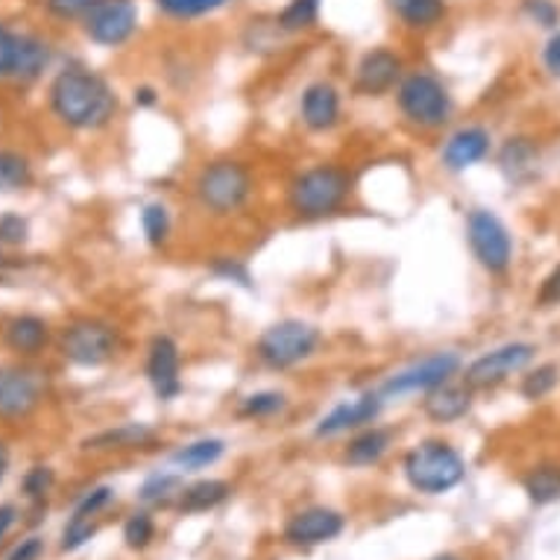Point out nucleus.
<instances>
[{"instance_id":"f257e3e1","label":"nucleus","mask_w":560,"mask_h":560,"mask_svg":"<svg viewBox=\"0 0 560 560\" xmlns=\"http://www.w3.org/2000/svg\"><path fill=\"white\" fill-rule=\"evenodd\" d=\"M47 106L65 129L101 132L118 118L120 101L106 77L85 65H68L47 89Z\"/></svg>"},{"instance_id":"f03ea898","label":"nucleus","mask_w":560,"mask_h":560,"mask_svg":"<svg viewBox=\"0 0 560 560\" xmlns=\"http://www.w3.org/2000/svg\"><path fill=\"white\" fill-rule=\"evenodd\" d=\"M258 174L247 159L214 156L206 159L191 176L194 209L209 221L230 223L249 212L256 202Z\"/></svg>"},{"instance_id":"7ed1b4c3","label":"nucleus","mask_w":560,"mask_h":560,"mask_svg":"<svg viewBox=\"0 0 560 560\" xmlns=\"http://www.w3.org/2000/svg\"><path fill=\"white\" fill-rule=\"evenodd\" d=\"M355 194V176L340 162L296 167L282 188L285 214L296 223H323L343 214Z\"/></svg>"},{"instance_id":"20e7f679","label":"nucleus","mask_w":560,"mask_h":560,"mask_svg":"<svg viewBox=\"0 0 560 560\" xmlns=\"http://www.w3.org/2000/svg\"><path fill=\"white\" fill-rule=\"evenodd\" d=\"M394 106L399 124L413 136H438L452 127L458 112L450 83L432 68H408L394 92Z\"/></svg>"},{"instance_id":"39448f33","label":"nucleus","mask_w":560,"mask_h":560,"mask_svg":"<svg viewBox=\"0 0 560 560\" xmlns=\"http://www.w3.org/2000/svg\"><path fill=\"white\" fill-rule=\"evenodd\" d=\"M326 347V335L317 323L305 317H282L261 329L253 343V359L267 373H294L308 368Z\"/></svg>"},{"instance_id":"423d86ee","label":"nucleus","mask_w":560,"mask_h":560,"mask_svg":"<svg viewBox=\"0 0 560 560\" xmlns=\"http://www.w3.org/2000/svg\"><path fill=\"white\" fill-rule=\"evenodd\" d=\"M402 478L420 497H443L467 478V458L450 441L425 438L405 450Z\"/></svg>"},{"instance_id":"0eeeda50","label":"nucleus","mask_w":560,"mask_h":560,"mask_svg":"<svg viewBox=\"0 0 560 560\" xmlns=\"http://www.w3.org/2000/svg\"><path fill=\"white\" fill-rule=\"evenodd\" d=\"M464 238L472 261L485 270L490 279H505L514 270L516 241L499 212L487 206H472L464 214Z\"/></svg>"},{"instance_id":"6e6552de","label":"nucleus","mask_w":560,"mask_h":560,"mask_svg":"<svg viewBox=\"0 0 560 560\" xmlns=\"http://www.w3.org/2000/svg\"><path fill=\"white\" fill-rule=\"evenodd\" d=\"M460 370H464V355L458 349H434L423 359H413L405 368L387 373L376 387L385 402H405L458 378Z\"/></svg>"},{"instance_id":"1a4fd4ad","label":"nucleus","mask_w":560,"mask_h":560,"mask_svg":"<svg viewBox=\"0 0 560 560\" xmlns=\"http://www.w3.org/2000/svg\"><path fill=\"white\" fill-rule=\"evenodd\" d=\"M537 343L532 340H505L499 347L478 352L472 361H464L460 378L467 382L476 394H490L499 387L511 385L525 370L537 361Z\"/></svg>"},{"instance_id":"9d476101","label":"nucleus","mask_w":560,"mask_h":560,"mask_svg":"<svg viewBox=\"0 0 560 560\" xmlns=\"http://www.w3.org/2000/svg\"><path fill=\"white\" fill-rule=\"evenodd\" d=\"M120 329L115 323L101 317H77L59 335V352L68 364L85 370L106 368L109 361L118 359L120 352Z\"/></svg>"},{"instance_id":"9b49d317","label":"nucleus","mask_w":560,"mask_h":560,"mask_svg":"<svg viewBox=\"0 0 560 560\" xmlns=\"http://www.w3.org/2000/svg\"><path fill=\"white\" fill-rule=\"evenodd\" d=\"M408 74L405 56L390 45L368 47L352 65V94L361 101H385L394 97V92Z\"/></svg>"},{"instance_id":"f8f14e48","label":"nucleus","mask_w":560,"mask_h":560,"mask_svg":"<svg viewBox=\"0 0 560 560\" xmlns=\"http://www.w3.org/2000/svg\"><path fill=\"white\" fill-rule=\"evenodd\" d=\"M47 373L30 364H0V420L21 423L42 408Z\"/></svg>"},{"instance_id":"ddd939ff","label":"nucleus","mask_w":560,"mask_h":560,"mask_svg":"<svg viewBox=\"0 0 560 560\" xmlns=\"http://www.w3.org/2000/svg\"><path fill=\"white\" fill-rule=\"evenodd\" d=\"M183 343L171 331H156L144 347V378L159 402H176L185 394Z\"/></svg>"},{"instance_id":"4468645a","label":"nucleus","mask_w":560,"mask_h":560,"mask_svg":"<svg viewBox=\"0 0 560 560\" xmlns=\"http://www.w3.org/2000/svg\"><path fill=\"white\" fill-rule=\"evenodd\" d=\"M385 399L378 394V387H368L359 394L343 396L329 411H323L314 423V438L317 441H335V438H349L364 425L378 423V417L385 411Z\"/></svg>"},{"instance_id":"2eb2a0df","label":"nucleus","mask_w":560,"mask_h":560,"mask_svg":"<svg viewBox=\"0 0 560 560\" xmlns=\"http://www.w3.org/2000/svg\"><path fill=\"white\" fill-rule=\"evenodd\" d=\"M497 153V138L493 129L485 124H460L443 136L441 148H438V165L452 176L469 174L472 167L485 165L487 159Z\"/></svg>"},{"instance_id":"dca6fc26","label":"nucleus","mask_w":560,"mask_h":560,"mask_svg":"<svg viewBox=\"0 0 560 560\" xmlns=\"http://www.w3.org/2000/svg\"><path fill=\"white\" fill-rule=\"evenodd\" d=\"M296 120L308 136H331L343 124V92L326 77L312 80L300 89Z\"/></svg>"},{"instance_id":"f3484780","label":"nucleus","mask_w":560,"mask_h":560,"mask_svg":"<svg viewBox=\"0 0 560 560\" xmlns=\"http://www.w3.org/2000/svg\"><path fill=\"white\" fill-rule=\"evenodd\" d=\"M141 24L136 0H101L89 15L83 19L85 36L92 38L97 47H124L129 45Z\"/></svg>"},{"instance_id":"a211bd4d","label":"nucleus","mask_w":560,"mask_h":560,"mask_svg":"<svg viewBox=\"0 0 560 560\" xmlns=\"http://www.w3.org/2000/svg\"><path fill=\"white\" fill-rule=\"evenodd\" d=\"M343 528H347V516L340 511L326 505H312L288 516L282 537L294 549H314V546H323V542L338 540Z\"/></svg>"},{"instance_id":"6ab92c4d","label":"nucleus","mask_w":560,"mask_h":560,"mask_svg":"<svg viewBox=\"0 0 560 560\" xmlns=\"http://www.w3.org/2000/svg\"><path fill=\"white\" fill-rule=\"evenodd\" d=\"M478 394L464 382V378H452L446 385L434 387L425 396H420V413L425 423L432 425H455L467 420L472 408H476Z\"/></svg>"},{"instance_id":"aec40b11","label":"nucleus","mask_w":560,"mask_h":560,"mask_svg":"<svg viewBox=\"0 0 560 560\" xmlns=\"http://www.w3.org/2000/svg\"><path fill=\"white\" fill-rule=\"evenodd\" d=\"M493 159H497L499 174L514 188H525L540 176L542 150L540 141L532 136H508L497 148Z\"/></svg>"},{"instance_id":"412c9836","label":"nucleus","mask_w":560,"mask_h":560,"mask_svg":"<svg viewBox=\"0 0 560 560\" xmlns=\"http://www.w3.org/2000/svg\"><path fill=\"white\" fill-rule=\"evenodd\" d=\"M396 446V429L394 425H364L359 432H352L343 443V452H340V460L347 467L355 469H370L378 467L382 460L387 458V452Z\"/></svg>"},{"instance_id":"4be33fe9","label":"nucleus","mask_w":560,"mask_h":560,"mask_svg":"<svg viewBox=\"0 0 560 560\" xmlns=\"http://www.w3.org/2000/svg\"><path fill=\"white\" fill-rule=\"evenodd\" d=\"M159 432L150 423H120L85 438V452H144L156 450Z\"/></svg>"},{"instance_id":"5701e85b","label":"nucleus","mask_w":560,"mask_h":560,"mask_svg":"<svg viewBox=\"0 0 560 560\" xmlns=\"http://www.w3.org/2000/svg\"><path fill=\"white\" fill-rule=\"evenodd\" d=\"M387 10L399 21V27L417 36L434 33L450 19V3L446 0H385Z\"/></svg>"},{"instance_id":"b1692460","label":"nucleus","mask_w":560,"mask_h":560,"mask_svg":"<svg viewBox=\"0 0 560 560\" xmlns=\"http://www.w3.org/2000/svg\"><path fill=\"white\" fill-rule=\"evenodd\" d=\"M3 343L21 355V359H36L50 343V326L45 317L36 314H19L3 326Z\"/></svg>"},{"instance_id":"393cba45","label":"nucleus","mask_w":560,"mask_h":560,"mask_svg":"<svg viewBox=\"0 0 560 560\" xmlns=\"http://www.w3.org/2000/svg\"><path fill=\"white\" fill-rule=\"evenodd\" d=\"M288 408H291V396L279 387H258V390H249L238 399L235 405V417L244 420V423H270V420H279L285 417Z\"/></svg>"},{"instance_id":"a878e982","label":"nucleus","mask_w":560,"mask_h":560,"mask_svg":"<svg viewBox=\"0 0 560 560\" xmlns=\"http://www.w3.org/2000/svg\"><path fill=\"white\" fill-rule=\"evenodd\" d=\"M223 455H226V441L206 434V438H194V441L176 446L171 452V467L179 469L183 476L185 472H202V469L221 464Z\"/></svg>"},{"instance_id":"bb28decb","label":"nucleus","mask_w":560,"mask_h":560,"mask_svg":"<svg viewBox=\"0 0 560 560\" xmlns=\"http://www.w3.org/2000/svg\"><path fill=\"white\" fill-rule=\"evenodd\" d=\"M232 497V485L223 478H200L194 485H185L183 497L176 502V511L183 514H209L221 508Z\"/></svg>"},{"instance_id":"cd10ccee","label":"nucleus","mask_w":560,"mask_h":560,"mask_svg":"<svg viewBox=\"0 0 560 560\" xmlns=\"http://www.w3.org/2000/svg\"><path fill=\"white\" fill-rule=\"evenodd\" d=\"M560 387V364L558 361H534L523 376L516 378V394L525 402H546Z\"/></svg>"},{"instance_id":"c85d7f7f","label":"nucleus","mask_w":560,"mask_h":560,"mask_svg":"<svg viewBox=\"0 0 560 560\" xmlns=\"http://www.w3.org/2000/svg\"><path fill=\"white\" fill-rule=\"evenodd\" d=\"M185 490V476L179 469H159L153 476L144 478V485L138 487V502L148 508H167L176 505Z\"/></svg>"},{"instance_id":"c756f323","label":"nucleus","mask_w":560,"mask_h":560,"mask_svg":"<svg viewBox=\"0 0 560 560\" xmlns=\"http://www.w3.org/2000/svg\"><path fill=\"white\" fill-rule=\"evenodd\" d=\"M523 490L532 505H555L560 499V464H555V460L534 464L523 476Z\"/></svg>"},{"instance_id":"7c9ffc66","label":"nucleus","mask_w":560,"mask_h":560,"mask_svg":"<svg viewBox=\"0 0 560 560\" xmlns=\"http://www.w3.org/2000/svg\"><path fill=\"white\" fill-rule=\"evenodd\" d=\"M141 221V235L153 249H167L174 241V212L165 200H150L138 212Z\"/></svg>"},{"instance_id":"2f4dec72","label":"nucleus","mask_w":560,"mask_h":560,"mask_svg":"<svg viewBox=\"0 0 560 560\" xmlns=\"http://www.w3.org/2000/svg\"><path fill=\"white\" fill-rule=\"evenodd\" d=\"M50 65V47L36 36H19V54H15V68L12 77L15 83H36Z\"/></svg>"},{"instance_id":"473e14b6","label":"nucleus","mask_w":560,"mask_h":560,"mask_svg":"<svg viewBox=\"0 0 560 560\" xmlns=\"http://www.w3.org/2000/svg\"><path fill=\"white\" fill-rule=\"evenodd\" d=\"M323 0H288L282 10L276 12L273 24L288 38L303 36V33H312L317 24H320Z\"/></svg>"},{"instance_id":"72a5a7b5","label":"nucleus","mask_w":560,"mask_h":560,"mask_svg":"<svg viewBox=\"0 0 560 560\" xmlns=\"http://www.w3.org/2000/svg\"><path fill=\"white\" fill-rule=\"evenodd\" d=\"M162 19L174 24H191V21L212 19L218 12L230 10L235 0H153Z\"/></svg>"},{"instance_id":"f704fd0d","label":"nucleus","mask_w":560,"mask_h":560,"mask_svg":"<svg viewBox=\"0 0 560 560\" xmlns=\"http://www.w3.org/2000/svg\"><path fill=\"white\" fill-rule=\"evenodd\" d=\"M33 183V165L19 150H0V194L24 191Z\"/></svg>"},{"instance_id":"c9c22d12","label":"nucleus","mask_w":560,"mask_h":560,"mask_svg":"<svg viewBox=\"0 0 560 560\" xmlns=\"http://www.w3.org/2000/svg\"><path fill=\"white\" fill-rule=\"evenodd\" d=\"M206 270H209L218 282H226V285L253 291V273H249V265L241 256L218 253V256H212L209 261H206Z\"/></svg>"},{"instance_id":"e433bc0d","label":"nucleus","mask_w":560,"mask_h":560,"mask_svg":"<svg viewBox=\"0 0 560 560\" xmlns=\"http://www.w3.org/2000/svg\"><path fill=\"white\" fill-rule=\"evenodd\" d=\"M153 540H156V520H153L150 511H136L132 516H127V523H124V542H127L129 549H148Z\"/></svg>"},{"instance_id":"4c0bfd02","label":"nucleus","mask_w":560,"mask_h":560,"mask_svg":"<svg viewBox=\"0 0 560 560\" xmlns=\"http://www.w3.org/2000/svg\"><path fill=\"white\" fill-rule=\"evenodd\" d=\"M112 502H115V490H112V487H94V490H89V493L80 497L71 520H74V523H97V516H101Z\"/></svg>"},{"instance_id":"58836bf2","label":"nucleus","mask_w":560,"mask_h":560,"mask_svg":"<svg viewBox=\"0 0 560 560\" xmlns=\"http://www.w3.org/2000/svg\"><path fill=\"white\" fill-rule=\"evenodd\" d=\"M520 12L537 30H546V33L560 30V7L555 0H520Z\"/></svg>"},{"instance_id":"ea45409f","label":"nucleus","mask_w":560,"mask_h":560,"mask_svg":"<svg viewBox=\"0 0 560 560\" xmlns=\"http://www.w3.org/2000/svg\"><path fill=\"white\" fill-rule=\"evenodd\" d=\"M54 481V469L45 467V464H36L33 469H27V476L21 478V490H24V497L33 499V502H42V499L50 493Z\"/></svg>"},{"instance_id":"a19ab883","label":"nucleus","mask_w":560,"mask_h":560,"mask_svg":"<svg viewBox=\"0 0 560 560\" xmlns=\"http://www.w3.org/2000/svg\"><path fill=\"white\" fill-rule=\"evenodd\" d=\"M97 3H101V0H45L47 12L59 21L85 19Z\"/></svg>"},{"instance_id":"79ce46f5","label":"nucleus","mask_w":560,"mask_h":560,"mask_svg":"<svg viewBox=\"0 0 560 560\" xmlns=\"http://www.w3.org/2000/svg\"><path fill=\"white\" fill-rule=\"evenodd\" d=\"M534 305L537 308H558L560 305V261L540 279V285L534 291Z\"/></svg>"},{"instance_id":"37998d69","label":"nucleus","mask_w":560,"mask_h":560,"mask_svg":"<svg viewBox=\"0 0 560 560\" xmlns=\"http://www.w3.org/2000/svg\"><path fill=\"white\" fill-rule=\"evenodd\" d=\"M97 532H101V523H74V520H68L62 532V551L83 549Z\"/></svg>"},{"instance_id":"c03bdc74","label":"nucleus","mask_w":560,"mask_h":560,"mask_svg":"<svg viewBox=\"0 0 560 560\" xmlns=\"http://www.w3.org/2000/svg\"><path fill=\"white\" fill-rule=\"evenodd\" d=\"M19 54V33H12L0 24V80H10Z\"/></svg>"},{"instance_id":"a18cd8bd","label":"nucleus","mask_w":560,"mask_h":560,"mask_svg":"<svg viewBox=\"0 0 560 560\" xmlns=\"http://www.w3.org/2000/svg\"><path fill=\"white\" fill-rule=\"evenodd\" d=\"M27 235H30V226L21 214H3V218H0V244L19 247V244L27 241Z\"/></svg>"},{"instance_id":"49530a36","label":"nucleus","mask_w":560,"mask_h":560,"mask_svg":"<svg viewBox=\"0 0 560 560\" xmlns=\"http://www.w3.org/2000/svg\"><path fill=\"white\" fill-rule=\"evenodd\" d=\"M540 62H542V71H546L551 80H560V30L549 33V38L542 42Z\"/></svg>"},{"instance_id":"de8ad7c7","label":"nucleus","mask_w":560,"mask_h":560,"mask_svg":"<svg viewBox=\"0 0 560 560\" xmlns=\"http://www.w3.org/2000/svg\"><path fill=\"white\" fill-rule=\"evenodd\" d=\"M45 555V540L42 537H27V540H21L12 555L7 560H42Z\"/></svg>"},{"instance_id":"09e8293b","label":"nucleus","mask_w":560,"mask_h":560,"mask_svg":"<svg viewBox=\"0 0 560 560\" xmlns=\"http://www.w3.org/2000/svg\"><path fill=\"white\" fill-rule=\"evenodd\" d=\"M132 103H136L138 109H144V112L156 109L159 103H162V92H159L156 85H150V83L136 85V89H132Z\"/></svg>"},{"instance_id":"8fccbe9b","label":"nucleus","mask_w":560,"mask_h":560,"mask_svg":"<svg viewBox=\"0 0 560 560\" xmlns=\"http://www.w3.org/2000/svg\"><path fill=\"white\" fill-rule=\"evenodd\" d=\"M15 520H19L15 505H0V542L7 540V534H10V528L15 525Z\"/></svg>"},{"instance_id":"3c124183","label":"nucleus","mask_w":560,"mask_h":560,"mask_svg":"<svg viewBox=\"0 0 560 560\" xmlns=\"http://www.w3.org/2000/svg\"><path fill=\"white\" fill-rule=\"evenodd\" d=\"M7 472H10V450H7V443L0 441V485H3Z\"/></svg>"},{"instance_id":"603ef678","label":"nucleus","mask_w":560,"mask_h":560,"mask_svg":"<svg viewBox=\"0 0 560 560\" xmlns=\"http://www.w3.org/2000/svg\"><path fill=\"white\" fill-rule=\"evenodd\" d=\"M432 560H460L458 555H450V551H446V555H438V558H432Z\"/></svg>"}]
</instances>
